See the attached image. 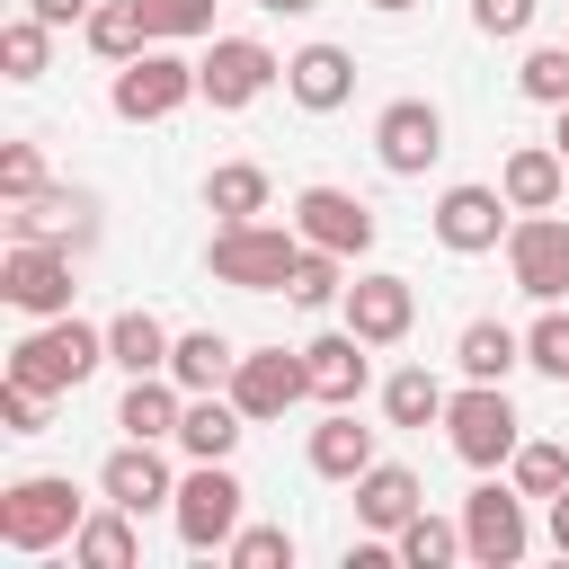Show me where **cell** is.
<instances>
[{
    "instance_id": "obj_31",
    "label": "cell",
    "mask_w": 569,
    "mask_h": 569,
    "mask_svg": "<svg viewBox=\"0 0 569 569\" xmlns=\"http://www.w3.org/2000/svg\"><path fill=\"white\" fill-rule=\"evenodd\" d=\"M382 418H391V427H436V418H445V382H436L427 365H400V373L382 382Z\"/></svg>"
},
{
    "instance_id": "obj_8",
    "label": "cell",
    "mask_w": 569,
    "mask_h": 569,
    "mask_svg": "<svg viewBox=\"0 0 569 569\" xmlns=\"http://www.w3.org/2000/svg\"><path fill=\"white\" fill-rule=\"evenodd\" d=\"M0 293H9L27 320L71 311V249H62V240H9V258H0Z\"/></svg>"
},
{
    "instance_id": "obj_29",
    "label": "cell",
    "mask_w": 569,
    "mask_h": 569,
    "mask_svg": "<svg viewBox=\"0 0 569 569\" xmlns=\"http://www.w3.org/2000/svg\"><path fill=\"white\" fill-rule=\"evenodd\" d=\"M204 213H222V222H258V213H267V169H258V160H222V169L204 178Z\"/></svg>"
},
{
    "instance_id": "obj_42",
    "label": "cell",
    "mask_w": 569,
    "mask_h": 569,
    "mask_svg": "<svg viewBox=\"0 0 569 569\" xmlns=\"http://www.w3.org/2000/svg\"><path fill=\"white\" fill-rule=\"evenodd\" d=\"M471 27L480 36H525L533 27V0H471Z\"/></svg>"
},
{
    "instance_id": "obj_35",
    "label": "cell",
    "mask_w": 569,
    "mask_h": 569,
    "mask_svg": "<svg viewBox=\"0 0 569 569\" xmlns=\"http://www.w3.org/2000/svg\"><path fill=\"white\" fill-rule=\"evenodd\" d=\"M516 89H525L533 107H569V36H560V44H533L525 71H516Z\"/></svg>"
},
{
    "instance_id": "obj_9",
    "label": "cell",
    "mask_w": 569,
    "mask_h": 569,
    "mask_svg": "<svg viewBox=\"0 0 569 569\" xmlns=\"http://www.w3.org/2000/svg\"><path fill=\"white\" fill-rule=\"evenodd\" d=\"M231 400L249 409V427H267V418H284L293 400H311V365H302V347H249V356L231 365Z\"/></svg>"
},
{
    "instance_id": "obj_43",
    "label": "cell",
    "mask_w": 569,
    "mask_h": 569,
    "mask_svg": "<svg viewBox=\"0 0 569 569\" xmlns=\"http://www.w3.org/2000/svg\"><path fill=\"white\" fill-rule=\"evenodd\" d=\"M27 9H36V18H44V27H71V18H89V9H98V0H27Z\"/></svg>"
},
{
    "instance_id": "obj_44",
    "label": "cell",
    "mask_w": 569,
    "mask_h": 569,
    "mask_svg": "<svg viewBox=\"0 0 569 569\" xmlns=\"http://www.w3.org/2000/svg\"><path fill=\"white\" fill-rule=\"evenodd\" d=\"M551 551H560V560H569V489H560V498H551Z\"/></svg>"
},
{
    "instance_id": "obj_32",
    "label": "cell",
    "mask_w": 569,
    "mask_h": 569,
    "mask_svg": "<svg viewBox=\"0 0 569 569\" xmlns=\"http://www.w3.org/2000/svg\"><path fill=\"white\" fill-rule=\"evenodd\" d=\"M80 27H89V53H107V62H133V53L151 44V27H142V9H133V0H98Z\"/></svg>"
},
{
    "instance_id": "obj_7",
    "label": "cell",
    "mask_w": 569,
    "mask_h": 569,
    "mask_svg": "<svg viewBox=\"0 0 569 569\" xmlns=\"http://www.w3.org/2000/svg\"><path fill=\"white\" fill-rule=\"evenodd\" d=\"M462 542H471V560L480 569H516L525 551H533V525H525V489L507 480H480L471 498H462Z\"/></svg>"
},
{
    "instance_id": "obj_5",
    "label": "cell",
    "mask_w": 569,
    "mask_h": 569,
    "mask_svg": "<svg viewBox=\"0 0 569 569\" xmlns=\"http://www.w3.org/2000/svg\"><path fill=\"white\" fill-rule=\"evenodd\" d=\"M525 418H516V400H507V382H471V391H453L445 400V436H453V453L471 462V471H498V462H516V436Z\"/></svg>"
},
{
    "instance_id": "obj_16",
    "label": "cell",
    "mask_w": 569,
    "mask_h": 569,
    "mask_svg": "<svg viewBox=\"0 0 569 569\" xmlns=\"http://www.w3.org/2000/svg\"><path fill=\"white\" fill-rule=\"evenodd\" d=\"M98 489H107L116 507H133V516H151V507H169V498H178V480H169V462H160V445H151V436H124V445L98 462Z\"/></svg>"
},
{
    "instance_id": "obj_4",
    "label": "cell",
    "mask_w": 569,
    "mask_h": 569,
    "mask_svg": "<svg viewBox=\"0 0 569 569\" xmlns=\"http://www.w3.org/2000/svg\"><path fill=\"white\" fill-rule=\"evenodd\" d=\"M187 98H204V80H196V62L169 53V44H142L133 62H116V89H107V107H116L124 124H160V116H178Z\"/></svg>"
},
{
    "instance_id": "obj_17",
    "label": "cell",
    "mask_w": 569,
    "mask_h": 569,
    "mask_svg": "<svg viewBox=\"0 0 569 569\" xmlns=\"http://www.w3.org/2000/svg\"><path fill=\"white\" fill-rule=\"evenodd\" d=\"M98 204L80 196V187H36V196H18L9 204V240H62V249H80L98 222H89Z\"/></svg>"
},
{
    "instance_id": "obj_26",
    "label": "cell",
    "mask_w": 569,
    "mask_h": 569,
    "mask_svg": "<svg viewBox=\"0 0 569 569\" xmlns=\"http://www.w3.org/2000/svg\"><path fill=\"white\" fill-rule=\"evenodd\" d=\"M311 471H320V480H356V471H373V427H356L347 409H329V418L311 427Z\"/></svg>"
},
{
    "instance_id": "obj_23",
    "label": "cell",
    "mask_w": 569,
    "mask_h": 569,
    "mask_svg": "<svg viewBox=\"0 0 569 569\" xmlns=\"http://www.w3.org/2000/svg\"><path fill=\"white\" fill-rule=\"evenodd\" d=\"M249 436V409L240 400H213V391H187V418H178V445L196 462H231V445Z\"/></svg>"
},
{
    "instance_id": "obj_27",
    "label": "cell",
    "mask_w": 569,
    "mask_h": 569,
    "mask_svg": "<svg viewBox=\"0 0 569 569\" xmlns=\"http://www.w3.org/2000/svg\"><path fill=\"white\" fill-rule=\"evenodd\" d=\"M71 560H80V569H133V560H142L133 507H116V498H107V516H89V525L71 533Z\"/></svg>"
},
{
    "instance_id": "obj_6",
    "label": "cell",
    "mask_w": 569,
    "mask_h": 569,
    "mask_svg": "<svg viewBox=\"0 0 569 569\" xmlns=\"http://www.w3.org/2000/svg\"><path fill=\"white\" fill-rule=\"evenodd\" d=\"M240 507H249V489L231 480V462H196V471L178 480V498H169V525H178L187 551H231Z\"/></svg>"
},
{
    "instance_id": "obj_3",
    "label": "cell",
    "mask_w": 569,
    "mask_h": 569,
    "mask_svg": "<svg viewBox=\"0 0 569 569\" xmlns=\"http://www.w3.org/2000/svg\"><path fill=\"white\" fill-rule=\"evenodd\" d=\"M293 258H302V231H276V222H222L204 249L213 284H240V293H284Z\"/></svg>"
},
{
    "instance_id": "obj_13",
    "label": "cell",
    "mask_w": 569,
    "mask_h": 569,
    "mask_svg": "<svg viewBox=\"0 0 569 569\" xmlns=\"http://www.w3.org/2000/svg\"><path fill=\"white\" fill-rule=\"evenodd\" d=\"M293 231H302L311 249L365 258L382 222H373V204H365V196H347V187H302V196H293Z\"/></svg>"
},
{
    "instance_id": "obj_25",
    "label": "cell",
    "mask_w": 569,
    "mask_h": 569,
    "mask_svg": "<svg viewBox=\"0 0 569 569\" xmlns=\"http://www.w3.org/2000/svg\"><path fill=\"white\" fill-rule=\"evenodd\" d=\"M231 365H240V347H231L222 329H187V338L169 347L178 391H231Z\"/></svg>"
},
{
    "instance_id": "obj_11",
    "label": "cell",
    "mask_w": 569,
    "mask_h": 569,
    "mask_svg": "<svg viewBox=\"0 0 569 569\" xmlns=\"http://www.w3.org/2000/svg\"><path fill=\"white\" fill-rule=\"evenodd\" d=\"M436 151H445V116H436L427 98H391V107L373 116V160H382L391 178H427Z\"/></svg>"
},
{
    "instance_id": "obj_22",
    "label": "cell",
    "mask_w": 569,
    "mask_h": 569,
    "mask_svg": "<svg viewBox=\"0 0 569 569\" xmlns=\"http://www.w3.org/2000/svg\"><path fill=\"white\" fill-rule=\"evenodd\" d=\"M178 418H187V391H178V373H133L124 382V400H116V427L124 436H178Z\"/></svg>"
},
{
    "instance_id": "obj_45",
    "label": "cell",
    "mask_w": 569,
    "mask_h": 569,
    "mask_svg": "<svg viewBox=\"0 0 569 569\" xmlns=\"http://www.w3.org/2000/svg\"><path fill=\"white\" fill-rule=\"evenodd\" d=\"M258 9H267V18H311L320 0H258Z\"/></svg>"
},
{
    "instance_id": "obj_12",
    "label": "cell",
    "mask_w": 569,
    "mask_h": 569,
    "mask_svg": "<svg viewBox=\"0 0 569 569\" xmlns=\"http://www.w3.org/2000/svg\"><path fill=\"white\" fill-rule=\"evenodd\" d=\"M507 213H516V204H507V187H471V178H462V187H445V196H436V240H445L453 258H480V249H498V240L516 231Z\"/></svg>"
},
{
    "instance_id": "obj_30",
    "label": "cell",
    "mask_w": 569,
    "mask_h": 569,
    "mask_svg": "<svg viewBox=\"0 0 569 569\" xmlns=\"http://www.w3.org/2000/svg\"><path fill=\"white\" fill-rule=\"evenodd\" d=\"M284 302H302V311H329V302H347V258L302 240V258H293V276H284Z\"/></svg>"
},
{
    "instance_id": "obj_14",
    "label": "cell",
    "mask_w": 569,
    "mask_h": 569,
    "mask_svg": "<svg viewBox=\"0 0 569 569\" xmlns=\"http://www.w3.org/2000/svg\"><path fill=\"white\" fill-rule=\"evenodd\" d=\"M196 80H204L213 107H249V98H267V89L284 80V62H276L258 36H213V53L196 62Z\"/></svg>"
},
{
    "instance_id": "obj_28",
    "label": "cell",
    "mask_w": 569,
    "mask_h": 569,
    "mask_svg": "<svg viewBox=\"0 0 569 569\" xmlns=\"http://www.w3.org/2000/svg\"><path fill=\"white\" fill-rule=\"evenodd\" d=\"M453 365H462L471 382H507V373L525 365V338H516L507 320H471V329L453 338Z\"/></svg>"
},
{
    "instance_id": "obj_20",
    "label": "cell",
    "mask_w": 569,
    "mask_h": 569,
    "mask_svg": "<svg viewBox=\"0 0 569 569\" xmlns=\"http://www.w3.org/2000/svg\"><path fill=\"white\" fill-rule=\"evenodd\" d=\"M418 507H427V489H418L409 462H373V471H356V525H365V533H400Z\"/></svg>"
},
{
    "instance_id": "obj_34",
    "label": "cell",
    "mask_w": 569,
    "mask_h": 569,
    "mask_svg": "<svg viewBox=\"0 0 569 569\" xmlns=\"http://www.w3.org/2000/svg\"><path fill=\"white\" fill-rule=\"evenodd\" d=\"M44 53H53V27H44L36 9L0 27V71H9V80H44Z\"/></svg>"
},
{
    "instance_id": "obj_37",
    "label": "cell",
    "mask_w": 569,
    "mask_h": 569,
    "mask_svg": "<svg viewBox=\"0 0 569 569\" xmlns=\"http://www.w3.org/2000/svg\"><path fill=\"white\" fill-rule=\"evenodd\" d=\"M525 365L551 373V382H569V311L560 302H542V320L525 329Z\"/></svg>"
},
{
    "instance_id": "obj_41",
    "label": "cell",
    "mask_w": 569,
    "mask_h": 569,
    "mask_svg": "<svg viewBox=\"0 0 569 569\" xmlns=\"http://www.w3.org/2000/svg\"><path fill=\"white\" fill-rule=\"evenodd\" d=\"M0 427H9V436H44V391L0 382Z\"/></svg>"
},
{
    "instance_id": "obj_21",
    "label": "cell",
    "mask_w": 569,
    "mask_h": 569,
    "mask_svg": "<svg viewBox=\"0 0 569 569\" xmlns=\"http://www.w3.org/2000/svg\"><path fill=\"white\" fill-rule=\"evenodd\" d=\"M560 178H569L560 142H516V151H507V169H498V187H507V204H516V213H551V204H560Z\"/></svg>"
},
{
    "instance_id": "obj_10",
    "label": "cell",
    "mask_w": 569,
    "mask_h": 569,
    "mask_svg": "<svg viewBox=\"0 0 569 569\" xmlns=\"http://www.w3.org/2000/svg\"><path fill=\"white\" fill-rule=\"evenodd\" d=\"M507 276H516V293H533V302H560V293H569V222H560V213H525V222L507 231Z\"/></svg>"
},
{
    "instance_id": "obj_18",
    "label": "cell",
    "mask_w": 569,
    "mask_h": 569,
    "mask_svg": "<svg viewBox=\"0 0 569 569\" xmlns=\"http://www.w3.org/2000/svg\"><path fill=\"white\" fill-rule=\"evenodd\" d=\"M284 89H293V107L329 116V107L356 98V53L347 44H302V53H284Z\"/></svg>"
},
{
    "instance_id": "obj_40",
    "label": "cell",
    "mask_w": 569,
    "mask_h": 569,
    "mask_svg": "<svg viewBox=\"0 0 569 569\" xmlns=\"http://www.w3.org/2000/svg\"><path fill=\"white\" fill-rule=\"evenodd\" d=\"M36 187H44V151H36V142H9V151H0V196L18 204V196H36Z\"/></svg>"
},
{
    "instance_id": "obj_24",
    "label": "cell",
    "mask_w": 569,
    "mask_h": 569,
    "mask_svg": "<svg viewBox=\"0 0 569 569\" xmlns=\"http://www.w3.org/2000/svg\"><path fill=\"white\" fill-rule=\"evenodd\" d=\"M169 329H160V311H116L107 320V365H124V373H169Z\"/></svg>"
},
{
    "instance_id": "obj_2",
    "label": "cell",
    "mask_w": 569,
    "mask_h": 569,
    "mask_svg": "<svg viewBox=\"0 0 569 569\" xmlns=\"http://www.w3.org/2000/svg\"><path fill=\"white\" fill-rule=\"evenodd\" d=\"M89 525V507H80V489L62 480V471H27V480H9L0 489V542L9 551H53V542H71Z\"/></svg>"
},
{
    "instance_id": "obj_36",
    "label": "cell",
    "mask_w": 569,
    "mask_h": 569,
    "mask_svg": "<svg viewBox=\"0 0 569 569\" xmlns=\"http://www.w3.org/2000/svg\"><path fill=\"white\" fill-rule=\"evenodd\" d=\"M507 471H516V489H525V498H542V507L569 489V453H560V445H516V462H507Z\"/></svg>"
},
{
    "instance_id": "obj_47",
    "label": "cell",
    "mask_w": 569,
    "mask_h": 569,
    "mask_svg": "<svg viewBox=\"0 0 569 569\" xmlns=\"http://www.w3.org/2000/svg\"><path fill=\"white\" fill-rule=\"evenodd\" d=\"M551 142H560V160H569V107H560V133H551Z\"/></svg>"
},
{
    "instance_id": "obj_39",
    "label": "cell",
    "mask_w": 569,
    "mask_h": 569,
    "mask_svg": "<svg viewBox=\"0 0 569 569\" xmlns=\"http://www.w3.org/2000/svg\"><path fill=\"white\" fill-rule=\"evenodd\" d=\"M231 569H293V533L284 525H240L231 533Z\"/></svg>"
},
{
    "instance_id": "obj_19",
    "label": "cell",
    "mask_w": 569,
    "mask_h": 569,
    "mask_svg": "<svg viewBox=\"0 0 569 569\" xmlns=\"http://www.w3.org/2000/svg\"><path fill=\"white\" fill-rule=\"evenodd\" d=\"M302 365H311V400H329V409H356V391H365V338L356 329H320L311 347H302Z\"/></svg>"
},
{
    "instance_id": "obj_46",
    "label": "cell",
    "mask_w": 569,
    "mask_h": 569,
    "mask_svg": "<svg viewBox=\"0 0 569 569\" xmlns=\"http://www.w3.org/2000/svg\"><path fill=\"white\" fill-rule=\"evenodd\" d=\"M373 9H382V18H400V9H418V0H373Z\"/></svg>"
},
{
    "instance_id": "obj_1",
    "label": "cell",
    "mask_w": 569,
    "mask_h": 569,
    "mask_svg": "<svg viewBox=\"0 0 569 569\" xmlns=\"http://www.w3.org/2000/svg\"><path fill=\"white\" fill-rule=\"evenodd\" d=\"M98 365H107V329H89V320H71V311H53L44 329H27V338L9 347V382L44 391V400L80 391Z\"/></svg>"
},
{
    "instance_id": "obj_33",
    "label": "cell",
    "mask_w": 569,
    "mask_h": 569,
    "mask_svg": "<svg viewBox=\"0 0 569 569\" xmlns=\"http://www.w3.org/2000/svg\"><path fill=\"white\" fill-rule=\"evenodd\" d=\"M391 551H400L409 569H445V560H462L471 542H462V525H445V516H427V507H418V516L391 533Z\"/></svg>"
},
{
    "instance_id": "obj_38",
    "label": "cell",
    "mask_w": 569,
    "mask_h": 569,
    "mask_svg": "<svg viewBox=\"0 0 569 569\" xmlns=\"http://www.w3.org/2000/svg\"><path fill=\"white\" fill-rule=\"evenodd\" d=\"M151 44H178V36H213V0H133Z\"/></svg>"
},
{
    "instance_id": "obj_15",
    "label": "cell",
    "mask_w": 569,
    "mask_h": 569,
    "mask_svg": "<svg viewBox=\"0 0 569 569\" xmlns=\"http://www.w3.org/2000/svg\"><path fill=\"white\" fill-rule=\"evenodd\" d=\"M409 320H418V284H409V276H356V284H347V329H356L365 347H400Z\"/></svg>"
}]
</instances>
